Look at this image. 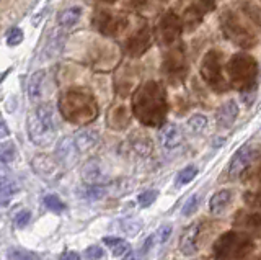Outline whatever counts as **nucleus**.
Returning a JSON list of instances; mask_svg holds the SVG:
<instances>
[{"label":"nucleus","instance_id":"nucleus-1","mask_svg":"<svg viewBox=\"0 0 261 260\" xmlns=\"http://www.w3.org/2000/svg\"><path fill=\"white\" fill-rule=\"evenodd\" d=\"M134 116L145 126H162L167 118V93L162 84L149 80L133 95L130 103Z\"/></svg>","mask_w":261,"mask_h":260},{"label":"nucleus","instance_id":"nucleus-2","mask_svg":"<svg viewBox=\"0 0 261 260\" xmlns=\"http://www.w3.org/2000/svg\"><path fill=\"white\" fill-rule=\"evenodd\" d=\"M59 111L69 123L85 126L98 116V105L92 92H88L87 88L73 87L61 95Z\"/></svg>","mask_w":261,"mask_h":260},{"label":"nucleus","instance_id":"nucleus-3","mask_svg":"<svg viewBox=\"0 0 261 260\" xmlns=\"http://www.w3.org/2000/svg\"><path fill=\"white\" fill-rule=\"evenodd\" d=\"M27 131L31 143L39 148L51 146L56 139V121L54 110L49 103H41L30 113L27 120Z\"/></svg>","mask_w":261,"mask_h":260},{"label":"nucleus","instance_id":"nucleus-4","mask_svg":"<svg viewBox=\"0 0 261 260\" xmlns=\"http://www.w3.org/2000/svg\"><path fill=\"white\" fill-rule=\"evenodd\" d=\"M227 74L235 88H239L242 93L248 92L255 87L258 64L248 54H235L227 64Z\"/></svg>","mask_w":261,"mask_h":260},{"label":"nucleus","instance_id":"nucleus-5","mask_svg":"<svg viewBox=\"0 0 261 260\" xmlns=\"http://www.w3.org/2000/svg\"><path fill=\"white\" fill-rule=\"evenodd\" d=\"M253 244L247 235L237 232H225L214 244V255L219 260H233L251 252Z\"/></svg>","mask_w":261,"mask_h":260},{"label":"nucleus","instance_id":"nucleus-6","mask_svg":"<svg viewBox=\"0 0 261 260\" xmlns=\"http://www.w3.org/2000/svg\"><path fill=\"white\" fill-rule=\"evenodd\" d=\"M201 77L204 79L211 88H214L217 92L225 90L227 82L222 74V54L219 51L212 50L204 56L201 64Z\"/></svg>","mask_w":261,"mask_h":260},{"label":"nucleus","instance_id":"nucleus-7","mask_svg":"<svg viewBox=\"0 0 261 260\" xmlns=\"http://www.w3.org/2000/svg\"><path fill=\"white\" fill-rule=\"evenodd\" d=\"M222 30L230 41H233L235 44H239L242 48H248L255 43L253 33L243 25V21L237 17V13H233L232 10H227L222 15Z\"/></svg>","mask_w":261,"mask_h":260},{"label":"nucleus","instance_id":"nucleus-8","mask_svg":"<svg viewBox=\"0 0 261 260\" xmlns=\"http://www.w3.org/2000/svg\"><path fill=\"white\" fill-rule=\"evenodd\" d=\"M181 20H179L175 13H165L160 18L157 28H155V36H157V41L160 46L168 48L173 46L175 41L178 39L179 33H181Z\"/></svg>","mask_w":261,"mask_h":260},{"label":"nucleus","instance_id":"nucleus-9","mask_svg":"<svg viewBox=\"0 0 261 260\" xmlns=\"http://www.w3.org/2000/svg\"><path fill=\"white\" fill-rule=\"evenodd\" d=\"M95 27L106 36H116L126 30L127 18L122 13L101 10V12H98L95 17Z\"/></svg>","mask_w":261,"mask_h":260},{"label":"nucleus","instance_id":"nucleus-10","mask_svg":"<svg viewBox=\"0 0 261 260\" xmlns=\"http://www.w3.org/2000/svg\"><path fill=\"white\" fill-rule=\"evenodd\" d=\"M170 53L165 56V62H163V72L165 76L171 80H183L186 77V62H185V54L181 51V48H173L168 46Z\"/></svg>","mask_w":261,"mask_h":260},{"label":"nucleus","instance_id":"nucleus-11","mask_svg":"<svg viewBox=\"0 0 261 260\" xmlns=\"http://www.w3.org/2000/svg\"><path fill=\"white\" fill-rule=\"evenodd\" d=\"M31 167L36 175H39L47 182H53L61 175L57 160L51 156H47V154H36L31 160Z\"/></svg>","mask_w":261,"mask_h":260},{"label":"nucleus","instance_id":"nucleus-12","mask_svg":"<svg viewBox=\"0 0 261 260\" xmlns=\"http://www.w3.org/2000/svg\"><path fill=\"white\" fill-rule=\"evenodd\" d=\"M255 156H256V151L253 149L250 144L243 146V148L237 151L235 156L230 160V166H228V175H230V178H239L245 170L251 166Z\"/></svg>","mask_w":261,"mask_h":260},{"label":"nucleus","instance_id":"nucleus-13","mask_svg":"<svg viewBox=\"0 0 261 260\" xmlns=\"http://www.w3.org/2000/svg\"><path fill=\"white\" fill-rule=\"evenodd\" d=\"M79 154L80 152L77 151L72 137L65 136L56 146V160H57V164L62 166V167L69 169V167L75 166L77 160H79Z\"/></svg>","mask_w":261,"mask_h":260},{"label":"nucleus","instance_id":"nucleus-14","mask_svg":"<svg viewBox=\"0 0 261 260\" xmlns=\"http://www.w3.org/2000/svg\"><path fill=\"white\" fill-rule=\"evenodd\" d=\"M82 178L87 185H103L108 180V175L105 172V166L100 159H90L82 167Z\"/></svg>","mask_w":261,"mask_h":260},{"label":"nucleus","instance_id":"nucleus-15","mask_svg":"<svg viewBox=\"0 0 261 260\" xmlns=\"http://www.w3.org/2000/svg\"><path fill=\"white\" fill-rule=\"evenodd\" d=\"M149 44H150V31L145 23V25H142L133 36L127 39L126 48L130 56H141L142 53L147 51Z\"/></svg>","mask_w":261,"mask_h":260},{"label":"nucleus","instance_id":"nucleus-16","mask_svg":"<svg viewBox=\"0 0 261 260\" xmlns=\"http://www.w3.org/2000/svg\"><path fill=\"white\" fill-rule=\"evenodd\" d=\"M199 232H201V224H191L188 229L183 232L181 241H179V250L183 255H194L198 252L199 246Z\"/></svg>","mask_w":261,"mask_h":260},{"label":"nucleus","instance_id":"nucleus-17","mask_svg":"<svg viewBox=\"0 0 261 260\" xmlns=\"http://www.w3.org/2000/svg\"><path fill=\"white\" fill-rule=\"evenodd\" d=\"M183 141L185 136L178 125L170 123L160 129V143L165 149H176L183 144Z\"/></svg>","mask_w":261,"mask_h":260},{"label":"nucleus","instance_id":"nucleus-18","mask_svg":"<svg viewBox=\"0 0 261 260\" xmlns=\"http://www.w3.org/2000/svg\"><path fill=\"white\" fill-rule=\"evenodd\" d=\"M65 41H67V35L64 33L62 30H57L54 33L49 36L47 43L44 46V51H43V61H51L54 58H57L65 48Z\"/></svg>","mask_w":261,"mask_h":260},{"label":"nucleus","instance_id":"nucleus-19","mask_svg":"<svg viewBox=\"0 0 261 260\" xmlns=\"http://www.w3.org/2000/svg\"><path fill=\"white\" fill-rule=\"evenodd\" d=\"M237 116H239V105L235 100H227L224 105H220L216 113V121L219 128H230Z\"/></svg>","mask_w":261,"mask_h":260},{"label":"nucleus","instance_id":"nucleus-20","mask_svg":"<svg viewBox=\"0 0 261 260\" xmlns=\"http://www.w3.org/2000/svg\"><path fill=\"white\" fill-rule=\"evenodd\" d=\"M72 139H73V144H75L79 152H88L95 148L98 141H100V134H98V131H95V129L85 128V129L77 131Z\"/></svg>","mask_w":261,"mask_h":260},{"label":"nucleus","instance_id":"nucleus-21","mask_svg":"<svg viewBox=\"0 0 261 260\" xmlns=\"http://www.w3.org/2000/svg\"><path fill=\"white\" fill-rule=\"evenodd\" d=\"M44 85H46V70L41 69L33 72L28 80V97L31 102L41 100V97L44 93Z\"/></svg>","mask_w":261,"mask_h":260},{"label":"nucleus","instance_id":"nucleus-22","mask_svg":"<svg viewBox=\"0 0 261 260\" xmlns=\"http://www.w3.org/2000/svg\"><path fill=\"white\" fill-rule=\"evenodd\" d=\"M82 13H84V10H82V7H69V9L62 10L59 15H57V23H59V27L64 28V30H69L72 27H75L79 20L82 18Z\"/></svg>","mask_w":261,"mask_h":260},{"label":"nucleus","instance_id":"nucleus-23","mask_svg":"<svg viewBox=\"0 0 261 260\" xmlns=\"http://www.w3.org/2000/svg\"><path fill=\"white\" fill-rule=\"evenodd\" d=\"M232 201V192L230 190H220L217 193H214V197L211 198L209 203V211L212 215H222L224 211L228 208Z\"/></svg>","mask_w":261,"mask_h":260},{"label":"nucleus","instance_id":"nucleus-24","mask_svg":"<svg viewBox=\"0 0 261 260\" xmlns=\"http://www.w3.org/2000/svg\"><path fill=\"white\" fill-rule=\"evenodd\" d=\"M108 123L113 129H122L129 123V113L124 107H116L108 113Z\"/></svg>","mask_w":261,"mask_h":260},{"label":"nucleus","instance_id":"nucleus-25","mask_svg":"<svg viewBox=\"0 0 261 260\" xmlns=\"http://www.w3.org/2000/svg\"><path fill=\"white\" fill-rule=\"evenodd\" d=\"M130 146L133 149L139 154V156L147 157L152 152V141L149 139V136L136 133L134 136H130Z\"/></svg>","mask_w":261,"mask_h":260},{"label":"nucleus","instance_id":"nucleus-26","mask_svg":"<svg viewBox=\"0 0 261 260\" xmlns=\"http://www.w3.org/2000/svg\"><path fill=\"white\" fill-rule=\"evenodd\" d=\"M105 246H108L114 257H122L129 250V242L121 238H105Z\"/></svg>","mask_w":261,"mask_h":260},{"label":"nucleus","instance_id":"nucleus-27","mask_svg":"<svg viewBox=\"0 0 261 260\" xmlns=\"http://www.w3.org/2000/svg\"><path fill=\"white\" fill-rule=\"evenodd\" d=\"M16 157V146L12 141H4L0 144V160L8 164V162H13Z\"/></svg>","mask_w":261,"mask_h":260},{"label":"nucleus","instance_id":"nucleus-28","mask_svg":"<svg viewBox=\"0 0 261 260\" xmlns=\"http://www.w3.org/2000/svg\"><path fill=\"white\" fill-rule=\"evenodd\" d=\"M207 126V118L202 115H194L188 120V129L194 134H201Z\"/></svg>","mask_w":261,"mask_h":260},{"label":"nucleus","instance_id":"nucleus-29","mask_svg":"<svg viewBox=\"0 0 261 260\" xmlns=\"http://www.w3.org/2000/svg\"><path fill=\"white\" fill-rule=\"evenodd\" d=\"M8 260H39V257L35 254V252L24 250L20 247H12L8 250Z\"/></svg>","mask_w":261,"mask_h":260},{"label":"nucleus","instance_id":"nucleus-30","mask_svg":"<svg viewBox=\"0 0 261 260\" xmlns=\"http://www.w3.org/2000/svg\"><path fill=\"white\" fill-rule=\"evenodd\" d=\"M16 190H18V186H16V183H13V182L5 180L0 183V203L5 205V203L10 201V198L16 193Z\"/></svg>","mask_w":261,"mask_h":260},{"label":"nucleus","instance_id":"nucleus-31","mask_svg":"<svg viewBox=\"0 0 261 260\" xmlns=\"http://www.w3.org/2000/svg\"><path fill=\"white\" fill-rule=\"evenodd\" d=\"M196 175H198V167L188 166V167H185L181 172L178 174V177H176V185L178 186H183L186 183H190Z\"/></svg>","mask_w":261,"mask_h":260},{"label":"nucleus","instance_id":"nucleus-32","mask_svg":"<svg viewBox=\"0 0 261 260\" xmlns=\"http://www.w3.org/2000/svg\"><path fill=\"white\" fill-rule=\"evenodd\" d=\"M201 17H202V12L198 9V7H190L183 17V25L188 27V25H191V23H193V27L199 25Z\"/></svg>","mask_w":261,"mask_h":260},{"label":"nucleus","instance_id":"nucleus-33","mask_svg":"<svg viewBox=\"0 0 261 260\" xmlns=\"http://www.w3.org/2000/svg\"><path fill=\"white\" fill-rule=\"evenodd\" d=\"M44 205L47 209L54 211V213H62V211L65 209L64 201L57 197V195H47V197H44Z\"/></svg>","mask_w":261,"mask_h":260},{"label":"nucleus","instance_id":"nucleus-34","mask_svg":"<svg viewBox=\"0 0 261 260\" xmlns=\"http://www.w3.org/2000/svg\"><path fill=\"white\" fill-rule=\"evenodd\" d=\"M199 203H201V197H199V195H191V197L185 201L183 215H185V216H191V215H194V213H196V209L199 208Z\"/></svg>","mask_w":261,"mask_h":260},{"label":"nucleus","instance_id":"nucleus-35","mask_svg":"<svg viewBox=\"0 0 261 260\" xmlns=\"http://www.w3.org/2000/svg\"><path fill=\"white\" fill-rule=\"evenodd\" d=\"M21 41H23V31L18 27H15L8 31V35H7V44L8 46H18Z\"/></svg>","mask_w":261,"mask_h":260},{"label":"nucleus","instance_id":"nucleus-36","mask_svg":"<svg viewBox=\"0 0 261 260\" xmlns=\"http://www.w3.org/2000/svg\"><path fill=\"white\" fill-rule=\"evenodd\" d=\"M157 195L159 193L155 190H147V192L141 193V195H139V203H141V206H144V208L150 206L152 203L157 200Z\"/></svg>","mask_w":261,"mask_h":260},{"label":"nucleus","instance_id":"nucleus-37","mask_svg":"<svg viewBox=\"0 0 261 260\" xmlns=\"http://www.w3.org/2000/svg\"><path fill=\"white\" fill-rule=\"evenodd\" d=\"M85 195L88 200H100L105 195V188L101 185H88V190Z\"/></svg>","mask_w":261,"mask_h":260},{"label":"nucleus","instance_id":"nucleus-38","mask_svg":"<svg viewBox=\"0 0 261 260\" xmlns=\"http://www.w3.org/2000/svg\"><path fill=\"white\" fill-rule=\"evenodd\" d=\"M103 249L98 246H92L85 250V260H100L103 257Z\"/></svg>","mask_w":261,"mask_h":260},{"label":"nucleus","instance_id":"nucleus-39","mask_svg":"<svg viewBox=\"0 0 261 260\" xmlns=\"http://www.w3.org/2000/svg\"><path fill=\"white\" fill-rule=\"evenodd\" d=\"M30 218H31V213H30V211L23 209V211H20V213L15 216V224L18 226V227H24V226H27V224L30 223Z\"/></svg>","mask_w":261,"mask_h":260},{"label":"nucleus","instance_id":"nucleus-40","mask_svg":"<svg viewBox=\"0 0 261 260\" xmlns=\"http://www.w3.org/2000/svg\"><path fill=\"white\" fill-rule=\"evenodd\" d=\"M170 235H171V226L163 224L157 232V239H159V242H165V241H168Z\"/></svg>","mask_w":261,"mask_h":260},{"label":"nucleus","instance_id":"nucleus-41","mask_svg":"<svg viewBox=\"0 0 261 260\" xmlns=\"http://www.w3.org/2000/svg\"><path fill=\"white\" fill-rule=\"evenodd\" d=\"M245 201H247V205L256 208V206L259 205V195H258V193L247 192V193H245Z\"/></svg>","mask_w":261,"mask_h":260},{"label":"nucleus","instance_id":"nucleus-42","mask_svg":"<svg viewBox=\"0 0 261 260\" xmlns=\"http://www.w3.org/2000/svg\"><path fill=\"white\" fill-rule=\"evenodd\" d=\"M216 2H217V0H198V9L201 12L212 10L216 7Z\"/></svg>","mask_w":261,"mask_h":260},{"label":"nucleus","instance_id":"nucleus-43","mask_svg":"<svg viewBox=\"0 0 261 260\" xmlns=\"http://www.w3.org/2000/svg\"><path fill=\"white\" fill-rule=\"evenodd\" d=\"M8 175H10V170H8V167L5 166V162L0 160V183L5 182Z\"/></svg>","mask_w":261,"mask_h":260},{"label":"nucleus","instance_id":"nucleus-44","mask_svg":"<svg viewBox=\"0 0 261 260\" xmlns=\"http://www.w3.org/2000/svg\"><path fill=\"white\" fill-rule=\"evenodd\" d=\"M59 260H80V255L77 252H72V250H65L64 254L59 257Z\"/></svg>","mask_w":261,"mask_h":260},{"label":"nucleus","instance_id":"nucleus-45","mask_svg":"<svg viewBox=\"0 0 261 260\" xmlns=\"http://www.w3.org/2000/svg\"><path fill=\"white\" fill-rule=\"evenodd\" d=\"M8 128H7V123L4 120H0V139H4V137H7L8 136Z\"/></svg>","mask_w":261,"mask_h":260},{"label":"nucleus","instance_id":"nucleus-46","mask_svg":"<svg viewBox=\"0 0 261 260\" xmlns=\"http://www.w3.org/2000/svg\"><path fill=\"white\" fill-rule=\"evenodd\" d=\"M103 2H106V4H113V2H116V0H103Z\"/></svg>","mask_w":261,"mask_h":260},{"label":"nucleus","instance_id":"nucleus-47","mask_svg":"<svg viewBox=\"0 0 261 260\" xmlns=\"http://www.w3.org/2000/svg\"><path fill=\"white\" fill-rule=\"evenodd\" d=\"M124 260H136L134 257H127V258H124Z\"/></svg>","mask_w":261,"mask_h":260}]
</instances>
